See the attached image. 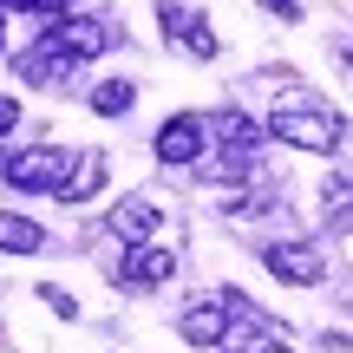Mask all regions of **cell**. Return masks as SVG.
Listing matches in <instances>:
<instances>
[{
	"label": "cell",
	"instance_id": "obj_14",
	"mask_svg": "<svg viewBox=\"0 0 353 353\" xmlns=\"http://www.w3.org/2000/svg\"><path fill=\"white\" fill-rule=\"evenodd\" d=\"M347 210H353V176H347V170H334L327 183H321V216H334V223H341Z\"/></svg>",
	"mask_w": 353,
	"mask_h": 353
},
{
	"label": "cell",
	"instance_id": "obj_20",
	"mask_svg": "<svg viewBox=\"0 0 353 353\" xmlns=\"http://www.w3.org/2000/svg\"><path fill=\"white\" fill-rule=\"evenodd\" d=\"M7 131H20V99L0 92V138H7Z\"/></svg>",
	"mask_w": 353,
	"mask_h": 353
},
{
	"label": "cell",
	"instance_id": "obj_7",
	"mask_svg": "<svg viewBox=\"0 0 353 353\" xmlns=\"http://www.w3.org/2000/svg\"><path fill=\"white\" fill-rule=\"evenodd\" d=\"M229 321H236V314H229V301L216 294V301H196V307H190V314L176 321V334H183V347H196V353H216V347L229 341Z\"/></svg>",
	"mask_w": 353,
	"mask_h": 353
},
{
	"label": "cell",
	"instance_id": "obj_10",
	"mask_svg": "<svg viewBox=\"0 0 353 353\" xmlns=\"http://www.w3.org/2000/svg\"><path fill=\"white\" fill-rule=\"evenodd\" d=\"M210 144L255 157V151H262V125H255L249 112H236V105H223V112H210Z\"/></svg>",
	"mask_w": 353,
	"mask_h": 353
},
{
	"label": "cell",
	"instance_id": "obj_22",
	"mask_svg": "<svg viewBox=\"0 0 353 353\" xmlns=\"http://www.w3.org/2000/svg\"><path fill=\"white\" fill-rule=\"evenodd\" d=\"M0 52H7V26H0Z\"/></svg>",
	"mask_w": 353,
	"mask_h": 353
},
{
	"label": "cell",
	"instance_id": "obj_5",
	"mask_svg": "<svg viewBox=\"0 0 353 353\" xmlns=\"http://www.w3.org/2000/svg\"><path fill=\"white\" fill-rule=\"evenodd\" d=\"M79 65H85V59H72V52H65V46H59L52 33H39L33 46H26L20 59H13V72H20L26 85H59V79H72Z\"/></svg>",
	"mask_w": 353,
	"mask_h": 353
},
{
	"label": "cell",
	"instance_id": "obj_2",
	"mask_svg": "<svg viewBox=\"0 0 353 353\" xmlns=\"http://www.w3.org/2000/svg\"><path fill=\"white\" fill-rule=\"evenodd\" d=\"M72 164H79V151H65V144H26L0 164V176H7V190H26V196H59Z\"/></svg>",
	"mask_w": 353,
	"mask_h": 353
},
{
	"label": "cell",
	"instance_id": "obj_6",
	"mask_svg": "<svg viewBox=\"0 0 353 353\" xmlns=\"http://www.w3.org/2000/svg\"><path fill=\"white\" fill-rule=\"evenodd\" d=\"M46 33L59 39L72 59H99V52H112L118 46V33L105 20H85V13H59V20H46Z\"/></svg>",
	"mask_w": 353,
	"mask_h": 353
},
{
	"label": "cell",
	"instance_id": "obj_8",
	"mask_svg": "<svg viewBox=\"0 0 353 353\" xmlns=\"http://www.w3.org/2000/svg\"><path fill=\"white\" fill-rule=\"evenodd\" d=\"M170 275H176V249H164V242H131V255H125L131 288H164Z\"/></svg>",
	"mask_w": 353,
	"mask_h": 353
},
{
	"label": "cell",
	"instance_id": "obj_1",
	"mask_svg": "<svg viewBox=\"0 0 353 353\" xmlns=\"http://www.w3.org/2000/svg\"><path fill=\"white\" fill-rule=\"evenodd\" d=\"M268 131H275L288 151H314V157H327V151H341V144H347L341 112H334V105H321L314 92H281Z\"/></svg>",
	"mask_w": 353,
	"mask_h": 353
},
{
	"label": "cell",
	"instance_id": "obj_16",
	"mask_svg": "<svg viewBox=\"0 0 353 353\" xmlns=\"http://www.w3.org/2000/svg\"><path fill=\"white\" fill-rule=\"evenodd\" d=\"M157 26H164V39H183V26H190L183 0H157Z\"/></svg>",
	"mask_w": 353,
	"mask_h": 353
},
{
	"label": "cell",
	"instance_id": "obj_9",
	"mask_svg": "<svg viewBox=\"0 0 353 353\" xmlns=\"http://www.w3.org/2000/svg\"><path fill=\"white\" fill-rule=\"evenodd\" d=\"M157 223H164V210H157L151 196H125V203H112V236L118 242H157Z\"/></svg>",
	"mask_w": 353,
	"mask_h": 353
},
{
	"label": "cell",
	"instance_id": "obj_13",
	"mask_svg": "<svg viewBox=\"0 0 353 353\" xmlns=\"http://www.w3.org/2000/svg\"><path fill=\"white\" fill-rule=\"evenodd\" d=\"M85 105H92V118H125L131 105H138V85H131V79H99V85L85 92Z\"/></svg>",
	"mask_w": 353,
	"mask_h": 353
},
{
	"label": "cell",
	"instance_id": "obj_17",
	"mask_svg": "<svg viewBox=\"0 0 353 353\" xmlns=\"http://www.w3.org/2000/svg\"><path fill=\"white\" fill-rule=\"evenodd\" d=\"M7 13H33V20H59L65 13V0H0Z\"/></svg>",
	"mask_w": 353,
	"mask_h": 353
},
{
	"label": "cell",
	"instance_id": "obj_15",
	"mask_svg": "<svg viewBox=\"0 0 353 353\" xmlns=\"http://www.w3.org/2000/svg\"><path fill=\"white\" fill-rule=\"evenodd\" d=\"M176 46H183L190 59H216V52H223V39L210 33V20H190V26H183V39H176Z\"/></svg>",
	"mask_w": 353,
	"mask_h": 353
},
{
	"label": "cell",
	"instance_id": "obj_21",
	"mask_svg": "<svg viewBox=\"0 0 353 353\" xmlns=\"http://www.w3.org/2000/svg\"><path fill=\"white\" fill-rule=\"evenodd\" d=\"M255 353H301V347H288V341H262Z\"/></svg>",
	"mask_w": 353,
	"mask_h": 353
},
{
	"label": "cell",
	"instance_id": "obj_18",
	"mask_svg": "<svg viewBox=\"0 0 353 353\" xmlns=\"http://www.w3.org/2000/svg\"><path fill=\"white\" fill-rule=\"evenodd\" d=\"M33 294H39V301H46V307H52L59 321H79V301H72L65 288H52V281H46V288H33Z\"/></svg>",
	"mask_w": 353,
	"mask_h": 353
},
{
	"label": "cell",
	"instance_id": "obj_12",
	"mask_svg": "<svg viewBox=\"0 0 353 353\" xmlns=\"http://www.w3.org/2000/svg\"><path fill=\"white\" fill-rule=\"evenodd\" d=\"M39 249H46V229H39L33 216L0 210V255H39Z\"/></svg>",
	"mask_w": 353,
	"mask_h": 353
},
{
	"label": "cell",
	"instance_id": "obj_11",
	"mask_svg": "<svg viewBox=\"0 0 353 353\" xmlns=\"http://www.w3.org/2000/svg\"><path fill=\"white\" fill-rule=\"evenodd\" d=\"M105 176H112V164H105L99 151H85V157H79V164H72V176H65L59 203H92V196H99V190H105Z\"/></svg>",
	"mask_w": 353,
	"mask_h": 353
},
{
	"label": "cell",
	"instance_id": "obj_4",
	"mask_svg": "<svg viewBox=\"0 0 353 353\" xmlns=\"http://www.w3.org/2000/svg\"><path fill=\"white\" fill-rule=\"evenodd\" d=\"M262 268L281 281V288H314V281L327 275V262H321L314 242H262Z\"/></svg>",
	"mask_w": 353,
	"mask_h": 353
},
{
	"label": "cell",
	"instance_id": "obj_19",
	"mask_svg": "<svg viewBox=\"0 0 353 353\" xmlns=\"http://www.w3.org/2000/svg\"><path fill=\"white\" fill-rule=\"evenodd\" d=\"M262 13H275V20H288V26H301V0H255Z\"/></svg>",
	"mask_w": 353,
	"mask_h": 353
},
{
	"label": "cell",
	"instance_id": "obj_3",
	"mask_svg": "<svg viewBox=\"0 0 353 353\" xmlns=\"http://www.w3.org/2000/svg\"><path fill=\"white\" fill-rule=\"evenodd\" d=\"M203 151H210V112H170L151 138V157L164 170H196Z\"/></svg>",
	"mask_w": 353,
	"mask_h": 353
}]
</instances>
